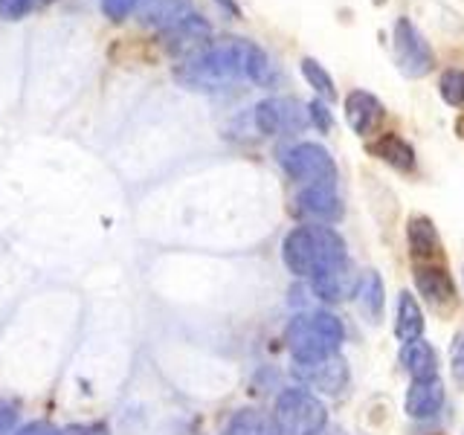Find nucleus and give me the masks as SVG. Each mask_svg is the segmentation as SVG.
<instances>
[{
  "label": "nucleus",
  "mask_w": 464,
  "mask_h": 435,
  "mask_svg": "<svg viewBox=\"0 0 464 435\" xmlns=\"http://www.w3.org/2000/svg\"><path fill=\"white\" fill-rule=\"evenodd\" d=\"M294 374L308 389L325 392V395H340L348 386V366L340 354L319 360V362H308V366H294Z\"/></svg>",
  "instance_id": "nucleus-11"
},
{
  "label": "nucleus",
  "mask_w": 464,
  "mask_h": 435,
  "mask_svg": "<svg viewBox=\"0 0 464 435\" xmlns=\"http://www.w3.org/2000/svg\"><path fill=\"white\" fill-rule=\"evenodd\" d=\"M439 93L450 108H464V70L450 67L439 79Z\"/></svg>",
  "instance_id": "nucleus-23"
},
{
  "label": "nucleus",
  "mask_w": 464,
  "mask_h": 435,
  "mask_svg": "<svg viewBox=\"0 0 464 435\" xmlns=\"http://www.w3.org/2000/svg\"><path fill=\"white\" fill-rule=\"evenodd\" d=\"M401 366L412 381H435L439 377V354L424 340H412L401 345Z\"/></svg>",
  "instance_id": "nucleus-17"
},
{
  "label": "nucleus",
  "mask_w": 464,
  "mask_h": 435,
  "mask_svg": "<svg viewBox=\"0 0 464 435\" xmlns=\"http://www.w3.org/2000/svg\"><path fill=\"white\" fill-rule=\"evenodd\" d=\"M142 4L145 0H102V12H105L111 21H122Z\"/></svg>",
  "instance_id": "nucleus-25"
},
{
  "label": "nucleus",
  "mask_w": 464,
  "mask_h": 435,
  "mask_svg": "<svg viewBox=\"0 0 464 435\" xmlns=\"http://www.w3.org/2000/svg\"><path fill=\"white\" fill-rule=\"evenodd\" d=\"M456 130H459V137H464V116H459V122H456Z\"/></svg>",
  "instance_id": "nucleus-32"
},
{
  "label": "nucleus",
  "mask_w": 464,
  "mask_h": 435,
  "mask_svg": "<svg viewBox=\"0 0 464 435\" xmlns=\"http://www.w3.org/2000/svg\"><path fill=\"white\" fill-rule=\"evenodd\" d=\"M174 79L192 91H221V87L246 79L253 84H270L276 79L270 55L253 41L244 38H224L212 41L209 47L188 55L186 62L174 70Z\"/></svg>",
  "instance_id": "nucleus-1"
},
{
  "label": "nucleus",
  "mask_w": 464,
  "mask_h": 435,
  "mask_svg": "<svg viewBox=\"0 0 464 435\" xmlns=\"http://www.w3.org/2000/svg\"><path fill=\"white\" fill-rule=\"evenodd\" d=\"M444 383L435 377V381H412V386L406 389V401H403V410L410 418L415 420H427L435 418L444 410Z\"/></svg>",
  "instance_id": "nucleus-16"
},
{
  "label": "nucleus",
  "mask_w": 464,
  "mask_h": 435,
  "mask_svg": "<svg viewBox=\"0 0 464 435\" xmlns=\"http://www.w3.org/2000/svg\"><path fill=\"white\" fill-rule=\"evenodd\" d=\"M188 14H192V0H149V6L142 9V21L166 33Z\"/></svg>",
  "instance_id": "nucleus-20"
},
{
  "label": "nucleus",
  "mask_w": 464,
  "mask_h": 435,
  "mask_svg": "<svg viewBox=\"0 0 464 435\" xmlns=\"http://www.w3.org/2000/svg\"><path fill=\"white\" fill-rule=\"evenodd\" d=\"M218 4H221V6L232 14V18H241V9H238L236 0H218Z\"/></svg>",
  "instance_id": "nucleus-31"
},
{
  "label": "nucleus",
  "mask_w": 464,
  "mask_h": 435,
  "mask_svg": "<svg viewBox=\"0 0 464 435\" xmlns=\"http://www.w3.org/2000/svg\"><path fill=\"white\" fill-rule=\"evenodd\" d=\"M212 44V26L200 18V14H188L180 24H174L171 29H166V50L174 55H195L203 47Z\"/></svg>",
  "instance_id": "nucleus-13"
},
{
  "label": "nucleus",
  "mask_w": 464,
  "mask_h": 435,
  "mask_svg": "<svg viewBox=\"0 0 464 435\" xmlns=\"http://www.w3.org/2000/svg\"><path fill=\"white\" fill-rule=\"evenodd\" d=\"M256 128L265 137H287V134H299V130L308 128V105H302L296 99H285V96H273L258 102L253 111Z\"/></svg>",
  "instance_id": "nucleus-7"
},
{
  "label": "nucleus",
  "mask_w": 464,
  "mask_h": 435,
  "mask_svg": "<svg viewBox=\"0 0 464 435\" xmlns=\"http://www.w3.org/2000/svg\"><path fill=\"white\" fill-rule=\"evenodd\" d=\"M14 420H18V406H14V403H6V401H0V435L12 432Z\"/></svg>",
  "instance_id": "nucleus-27"
},
{
  "label": "nucleus",
  "mask_w": 464,
  "mask_h": 435,
  "mask_svg": "<svg viewBox=\"0 0 464 435\" xmlns=\"http://www.w3.org/2000/svg\"><path fill=\"white\" fill-rule=\"evenodd\" d=\"M386 108L383 102L369 91H352L345 96V120L357 137H372L383 125Z\"/></svg>",
  "instance_id": "nucleus-12"
},
{
  "label": "nucleus",
  "mask_w": 464,
  "mask_h": 435,
  "mask_svg": "<svg viewBox=\"0 0 464 435\" xmlns=\"http://www.w3.org/2000/svg\"><path fill=\"white\" fill-rule=\"evenodd\" d=\"M366 151L377 160H383L386 166H392L401 174H412L415 171V149L406 142L401 134H392V130H381L374 140L366 142Z\"/></svg>",
  "instance_id": "nucleus-15"
},
{
  "label": "nucleus",
  "mask_w": 464,
  "mask_h": 435,
  "mask_svg": "<svg viewBox=\"0 0 464 435\" xmlns=\"http://www.w3.org/2000/svg\"><path fill=\"white\" fill-rule=\"evenodd\" d=\"M412 279L418 294L424 296L435 314H450L456 308V282L450 276L447 261H441V265H412Z\"/></svg>",
  "instance_id": "nucleus-8"
},
{
  "label": "nucleus",
  "mask_w": 464,
  "mask_h": 435,
  "mask_svg": "<svg viewBox=\"0 0 464 435\" xmlns=\"http://www.w3.org/2000/svg\"><path fill=\"white\" fill-rule=\"evenodd\" d=\"M276 427L282 435H323L328 427V406L311 389H285L273 406Z\"/></svg>",
  "instance_id": "nucleus-4"
},
{
  "label": "nucleus",
  "mask_w": 464,
  "mask_h": 435,
  "mask_svg": "<svg viewBox=\"0 0 464 435\" xmlns=\"http://www.w3.org/2000/svg\"><path fill=\"white\" fill-rule=\"evenodd\" d=\"M294 212L308 224H334L343 215V200L337 195V183L302 186L294 200Z\"/></svg>",
  "instance_id": "nucleus-9"
},
{
  "label": "nucleus",
  "mask_w": 464,
  "mask_h": 435,
  "mask_svg": "<svg viewBox=\"0 0 464 435\" xmlns=\"http://www.w3.org/2000/svg\"><path fill=\"white\" fill-rule=\"evenodd\" d=\"M406 246H410L412 265H441V261H447L439 229H435L427 215L410 218V224H406Z\"/></svg>",
  "instance_id": "nucleus-10"
},
{
  "label": "nucleus",
  "mask_w": 464,
  "mask_h": 435,
  "mask_svg": "<svg viewBox=\"0 0 464 435\" xmlns=\"http://www.w3.org/2000/svg\"><path fill=\"white\" fill-rule=\"evenodd\" d=\"M453 369L464 377V331L453 340Z\"/></svg>",
  "instance_id": "nucleus-29"
},
{
  "label": "nucleus",
  "mask_w": 464,
  "mask_h": 435,
  "mask_svg": "<svg viewBox=\"0 0 464 435\" xmlns=\"http://www.w3.org/2000/svg\"><path fill=\"white\" fill-rule=\"evenodd\" d=\"M279 163L290 180L302 186L337 183V163L319 142H296L279 154Z\"/></svg>",
  "instance_id": "nucleus-5"
},
{
  "label": "nucleus",
  "mask_w": 464,
  "mask_h": 435,
  "mask_svg": "<svg viewBox=\"0 0 464 435\" xmlns=\"http://www.w3.org/2000/svg\"><path fill=\"white\" fill-rule=\"evenodd\" d=\"M224 435H282V432H279V427H276L273 415L246 406V410H238L229 418Z\"/></svg>",
  "instance_id": "nucleus-19"
},
{
  "label": "nucleus",
  "mask_w": 464,
  "mask_h": 435,
  "mask_svg": "<svg viewBox=\"0 0 464 435\" xmlns=\"http://www.w3.org/2000/svg\"><path fill=\"white\" fill-rule=\"evenodd\" d=\"M424 311H420V304L412 294H401L398 299V314H395V337L401 343H412V340H420V334H424Z\"/></svg>",
  "instance_id": "nucleus-18"
},
{
  "label": "nucleus",
  "mask_w": 464,
  "mask_h": 435,
  "mask_svg": "<svg viewBox=\"0 0 464 435\" xmlns=\"http://www.w3.org/2000/svg\"><path fill=\"white\" fill-rule=\"evenodd\" d=\"M345 241L337 229L328 224H302L294 227L282 241V261L285 267L299 276V279H314V276L337 267L345 261Z\"/></svg>",
  "instance_id": "nucleus-2"
},
{
  "label": "nucleus",
  "mask_w": 464,
  "mask_h": 435,
  "mask_svg": "<svg viewBox=\"0 0 464 435\" xmlns=\"http://www.w3.org/2000/svg\"><path fill=\"white\" fill-rule=\"evenodd\" d=\"M14 435H64V432L55 430L53 424H47V420H33V424L21 427Z\"/></svg>",
  "instance_id": "nucleus-28"
},
{
  "label": "nucleus",
  "mask_w": 464,
  "mask_h": 435,
  "mask_svg": "<svg viewBox=\"0 0 464 435\" xmlns=\"http://www.w3.org/2000/svg\"><path fill=\"white\" fill-rule=\"evenodd\" d=\"M392 50H395V62L403 76L420 79L427 76L435 64V53L430 41L420 35V29L410 18H398L392 29Z\"/></svg>",
  "instance_id": "nucleus-6"
},
{
  "label": "nucleus",
  "mask_w": 464,
  "mask_h": 435,
  "mask_svg": "<svg viewBox=\"0 0 464 435\" xmlns=\"http://www.w3.org/2000/svg\"><path fill=\"white\" fill-rule=\"evenodd\" d=\"M343 337H345L343 319L334 316L331 311L296 314L285 328V343L290 357H294V366H308V362H319L340 354Z\"/></svg>",
  "instance_id": "nucleus-3"
},
{
  "label": "nucleus",
  "mask_w": 464,
  "mask_h": 435,
  "mask_svg": "<svg viewBox=\"0 0 464 435\" xmlns=\"http://www.w3.org/2000/svg\"><path fill=\"white\" fill-rule=\"evenodd\" d=\"M357 285H360V276H357L354 265L348 258L340 261L337 267H331V270L319 273L311 279V290L328 304H337V302H345L348 296H354Z\"/></svg>",
  "instance_id": "nucleus-14"
},
{
  "label": "nucleus",
  "mask_w": 464,
  "mask_h": 435,
  "mask_svg": "<svg viewBox=\"0 0 464 435\" xmlns=\"http://www.w3.org/2000/svg\"><path fill=\"white\" fill-rule=\"evenodd\" d=\"M64 435H108L105 424H79V427H70Z\"/></svg>",
  "instance_id": "nucleus-30"
},
{
  "label": "nucleus",
  "mask_w": 464,
  "mask_h": 435,
  "mask_svg": "<svg viewBox=\"0 0 464 435\" xmlns=\"http://www.w3.org/2000/svg\"><path fill=\"white\" fill-rule=\"evenodd\" d=\"M308 120H311V125H316L319 134H328L331 125H334L331 111L325 108V102H319V99H314L311 105H308Z\"/></svg>",
  "instance_id": "nucleus-26"
},
{
  "label": "nucleus",
  "mask_w": 464,
  "mask_h": 435,
  "mask_svg": "<svg viewBox=\"0 0 464 435\" xmlns=\"http://www.w3.org/2000/svg\"><path fill=\"white\" fill-rule=\"evenodd\" d=\"M357 302H360V311L366 314L372 323H377L383 314V304H386V287H383V279L381 273H362L360 276V285H357Z\"/></svg>",
  "instance_id": "nucleus-21"
},
{
  "label": "nucleus",
  "mask_w": 464,
  "mask_h": 435,
  "mask_svg": "<svg viewBox=\"0 0 464 435\" xmlns=\"http://www.w3.org/2000/svg\"><path fill=\"white\" fill-rule=\"evenodd\" d=\"M53 0H0V18L4 21H21L29 12H38L50 6Z\"/></svg>",
  "instance_id": "nucleus-24"
},
{
  "label": "nucleus",
  "mask_w": 464,
  "mask_h": 435,
  "mask_svg": "<svg viewBox=\"0 0 464 435\" xmlns=\"http://www.w3.org/2000/svg\"><path fill=\"white\" fill-rule=\"evenodd\" d=\"M302 76L308 79V84L314 91L323 96L325 102H334L337 99V91H334V79L331 72L316 62V58H302Z\"/></svg>",
  "instance_id": "nucleus-22"
}]
</instances>
